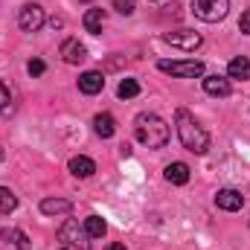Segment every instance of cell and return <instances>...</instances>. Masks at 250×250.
<instances>
[{"label": "cell", "mask_w": 250, "mask_h": 250, "mask_svg": "<svg viewBox=\"0 0 250 250\" xmlns=\"http://www.w3.org/2000/svg\"><path fill=\"white\" fill-rule=\"evenodd\" d=\"M227 76H230V79H248L250 76V59H245V56L233 59V62L227 64Z\"/></svg>", "instance_id": "cell-18"}, {"label": "cell", "mask_w": 250, "mask_h": 250, "mask_svg": "<svg viewBox=\"0 0 250 250\" xmlns=\"http://www.w3.org/2000/svg\"><path fill=\"white\" fill-rule=\"evenodd\" d=\"M175 125H178V137H181L184 148H189L192 154H207V148H209V134L198 125V120L189 114L187 108H178Z\"/></svg>", "instance_id": "cell-1"}, {"label": "cell", "mask_w": 250, "mask_h": 250, "mask_svg": "<svg viewBox=\"0 0 250 250\" xmlns=\"http://www.w3.org/2000/svg\"><path fill=\"white\" fill-rule=\"evenodd\" d=\"M134 134L148 148H163L169 143V125L163 123L157 114H140L134 120Z\"/></svg>", "instance_id": "cell-2"}, {"label": "cell", "mask_w": 250, "mask_h": 250, "mask_svg": "<svg viewBox=\"0 0 250 250\" xmlns=\"http://www.w3.org/2000/svg\"><path fill=\"white\" fill-rule=\"evenodd\" d=\"M204 90L209 93V96H230V79H224V76H204Z\"/></svg>", "instance_id": "cell-11"}, {"label": "cell", "mask_w": 250, "mask_h": 250, "mask_svg": "<svg viewBox=\"0 0 250 250\" xmlns=\"http://www.w3.org/2000/svg\"><path fill=\"white\" fill-rule=\"evenodd\" d=\"M84 233H87L90 239H102V236L108 233V224H105L99 215H87V218H84Z\"/></svg>", "instance_id": "cell-17"}, {"label": "cell", "mask_w": 250, "mask_h": 250, "mask_svg": "<svg viewBox=\"0 0 250 250\" xmlns=\"http://www.w3.org/2000/svg\"><path fill=\"white\" fill-rule=\"evenodd\" d=\"M93 131H96L102 140H111V137L117 134V120H114L111 114H96V117H93Z\"/></svg>", "instance_id": "cell-14"}, {"label": "cell", "mask_w": 250, "mask_h": 250, "mask_svg": "<svg viewBox=\"0 0 250 250\" xmlns=\"http://www.w3.org/2000/svg\"><path fill=\"white\" fill-rule=\"evenodd\" d=\"M0 239H6V242H12L18 250H29V239L21 233V230H0Z\"/></svg>", "instance_id": "cell-19"}, {"label": "cell", "mask_w": 250, "mask_h": 250, "mask_svg": "<svg viewBox=\"0 0 250 250\" xmlns=\"http://www.w3.org/2000/svg\"><path fill=\"white\" fill-rule=\"evenodd\" d=\"M67 169L76 175V178H90L93 172H96V163L90 160V157H84V154H79V157H70V163H67Z\"/></svg>", "instance_id": "cell-13"}, {"label": "cell", "mask_w": 250, "mask_h": 250, "mask_svg": "<svg viewBox=\"0 0 250 250\" xmlns=\"http://www.w3.org/2000/svg\"><path fill=\"white\" fill-rule=\"evenodd\" d=\"M163 41L166 44H172V47H178V50H187V53H192V50H198L201 47V35L198 32H192V29H178V32H166L163 35Z\"/></svg>", "instance_id": "cell-7"}, {"label": "cell", "mask_w": 250, "mask_h": 250, "mask_svg": "<svg viewBox=\"0 0 250 250\" xmlns=\"http://www.w3.org/2000/svg\"><path fill=\"white\" fill-rule=\"evenodd\" d=\"M117 93H120V99H134V96L140 93L137 79H123V82H120V87H117Z\"/></svg>", "instance_id": "cell-21"}, {"label": "cell", "mask_w": 250, "mask_h": 250, "mask_svg": "<svg viewBox=\"0 0 250 250\" xmlns=\"http://www.w3.org/2000/svg\"><path fill=\"white\" fill-rule=\"evenodd\" d=\"M239 29H242L245 35H250V9H245V15H242V21H239Z\"/></svg>", "instance_id": "cell-25"}, {"label": "cell", "mask_w": 250, "mask_h": 250, "mask_svg": "<svg viewBox=\"0 0 250 250\" xmlns=\"http://www.w3.org/2000/svg\"><path fill=\"white\" fill-rule=\"evenodd\" d=\"M9 102H12V96H9V90H6V84L0 82V111H6V108H9Z\"/></svg>", "instance_id": "cell-24"}, {"label": "cell", "mask_w": 250, "mask_h": 250, "mask_svg": "<svg viewBox=\"0 0 250 250\" xmlns=\"http://www.w3.org/2000/svg\"><path fill=\"white\" fill-rule=\"evenodd\" d=\"M87 239H90V236L84 233V227H79V221H76V218H67L62 227H59V242L67 245V248L79 245L82 250H87V245H90Z\"/></svg>", "instance_id": "cell-4"}, {"label": "cell", "mask_w": 250, "mask_h": 250, "mask_svg": "<svg viewBox=\"0 0 250 250\" xmlns=\"http://www.w3.org/2000/svg\"><path fill=\"white\" fill-rule=\"evenodd\" d=\"M15 207H18L15 192H12V189H6V187H0V215H9Z\"/></svg>", "instance_id": "cell-20"}, {"label": "cell", "mask_w": 250, "mask_h": 250, "mask_svg": "<svg viewBox=\"0 0 250 250\" xmlns=\"http://www.w3.org/2000/svg\"><path fill=\"white\" fill-rule=\"evenodd\" d=\"M105 250H125V245H120V242H114V245H108Z\"/></svg>", "instance_id": "cell-26"}, {"label": "cell", "mask_w": 250, "mask_h": 250, "mask_svg": "<svg viewBox=\"0 0 250 250\" xmlns=\"http://www.w3.org/2000/svg\"><path fill=\"white\" fill-rule=\"evenodd\" d=\"M82 23H84V29L90 32V35H99L102 32V26H105V9H87L84 12V18H82Z\"/></svg>", "instance_id": "cell-12"}, {"label": "cell", "mask_w": 250, "mask_h": 250, "mask_svg": "<svg viewBox=\"0 0 250 250\" xmlns=\"http://www.w3.org/2000/svg\"><path fill=\"white\" fill-rule=\"evenodd\" d=\"M62 59L67 64H79L87 59V50H84V44L79 41V38H67L62 44Z\"/></svg>", "instance_id": "cell-9"}, {"label": "cell", "mask_w": 250, "mask_h": 250, "mask_svg": "<svg viewBox=\"0 0 250 250\" xmlns=\"http://www.w3.org/2000/svg\"><path fill=\"white\" fill-rule=\"evenodd\" d=\"M18 26H21L23 32H38V29L44 26V9H41L38 3L21 6V12H18Z\"/></svg>", "instance_id": "cell-5"}, {"label": "cell", "mask_w": 250, "mask_h": 250, "mask_svg": "<svg viewBox=\"0 0 250 250\" xmlns=\"http://www.w3.org/2000/svg\"><path fill=\"white\" fill-rule=\"evenodd\" d=\"M157 67L169 76H178V79H195V76H204V62H157Z\"/></svg>", "instance_id": "cell-6"}, {"label": "cell", "mask_w": 250, "mask_h": 250, "mask_svg": "<svg viewBox=\"0 0 250 250\" xmlns=\"http://www.w3.org/2000/svg\"><path fill=\"white\" fill-rule=\"evenodd\" d=\"M26 70H29V76H41V73L47 70V64L41 62V59H32V62H29V67H26Z\"/></svg>", "instance_id": "cell-23"}, {"label": "cell", "mask_w": 250, "mask_h": 250, "mask_svg": "<svg viewBox=\"0 0 250 250\" xmlns=\"http://www.w3.org/2000/svg\"><path fill=\"white\" fill-rule=\"evenodd\" d=\"M62 250H70V248H62Z\"/></svg>", "instance_id": "cell-28"}, {"label": "cell", "mask_w": 250, "mask_h": 250, "mask_svg": "<svg viewBox=\"0 0 250 250\" xmlns=\"http://www.w3.org/2000/svg\"><path fill=\"white\" fill-rule=\"evenodd\" d=\"M163 178L169 184H175V187H184V184H189V166L187 163H169L166 172H163Z\"/></svg>", "instance_id": "cell-15"}, {"label": "cell", "mask_w": 250, "mask_h": 250, "mask_svg": "<svg viewBox=\"0 0 250 250\" xmlns=\"http://www.w3.org/2000/svg\"><path fill=\"white\" fill-rule=\"evenodd\" d=\"M70 209H73V204L67 198H44L41 201V212L44 215H59V212H70Z\"/></svg>", "instance_id": "cell-16"}, {"label": "cell", "mask_w": 250, "mask_h": 250, "mask_svg": "<svg viewBox=\"0 0 250 250\" xmlns=\"http://www.w3.org/2000/svg\"><path fill=\"white\" fill-rule=\"evenodd\" d=\"M102 87H105V76H102V73L87 70V73H82V76H79V90H82V93L96 96V93H102Z\"/></svg>", "instance_id": "cell-8"}, {"label": "cell", "mask_w": 250, "mask_h": 250, "mask_svg": "<svg viewBox=\"0 0 250 250\" xmlns=\"http://www.w3.org/2000/svg\"><path fill=\"white\" fill-rule=\"evenodd\" d=\"M0 160H3V148H0Z\"/></svg>", "instance_id": "cell-27"}, {"label": "cell", "mask_w": 250, "mask_h": 250, "mask_svg": "<svg viewBox=\"0 0 250 250\" xmlns=\"http://www.w3.org/2000/svg\"><path fill=\"white\" fill-rule=\"evenodd\" d=\"M192 12H195V18H201L204 23H218V21L227 18L230 0H192Z\"/></svg>", "instance_id": "cell-3"}, {"label": "cell", "mask_w": 250, "mask_h": 250, "mask_svg": "<svg viewBox=\"0 0 250 250\" xmlns=\"http://www.w3.org/2000/svg\"><path fill=\"white\" fill-rule=\"evenodd\" d=\"M114 9H117L120 15H134V9H137V0H114Z\"/></svg>", "instance_id": "cell-22"}, {"label": "cell", "mask_w": 250, "mask_h": 250, "mask_svg": "<svg viewBox=\"0 0 250 250\" xmlns=\"http://www.w3.org/2000/svg\"><path fill=\"white\" fill-rule=\"evenodd\" d=\"M84 3H90V0H84Z\"/></svg>", "instance_id": "cell-29"}, {"label": "cell", "mask_w": 250, "mask_h": 250, "mask_svg": "<svg viewBox=\"0 0 250 250\" xmlns=\"http://www.w3.org/2000/svg\"><path fill=\"white\" fill-rule=\"evenodd\" d=\"M215 204H218L221 209H227V212H236V209L245 207V198H242V192H236V189H221V192L215 195Z\"/></svg>", "instance_id": "cell-10"}]
</instances>
